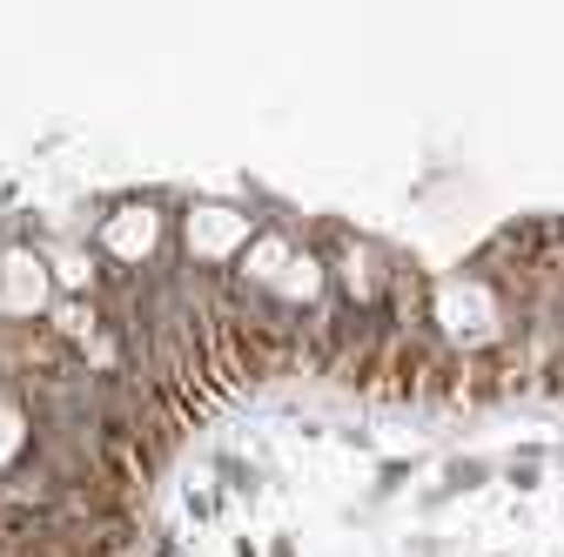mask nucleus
<instances>
[{"instance_id":"obj_1","label":"nucleus","mask_w":564,"mask_h":557,"mask_svg":"<svg viewBox=\"0 0 564 557\" xmlns=\"http://www.w3.org/2000/svg\"><path fill=\"white\" fill-rule=\"evenodd\" d=\"M175 208L182 188H121L101 201V222H95V255L108 275H149L162 262H175Z\"/></svg>"},{"instance_id":"obj_2","label":"nucleus","mask_w":564,"mask_h":557,"mask_svg":"<svg viewBox=\"0 0 564 557\" xmlns=\"http://www.w3.org/2000/svg\"><path fill=\"white\" fill-rule=\"evenodd\" d=\"M256 236H262V216L236 195H182L175 208V262L195 275H229Z\"/></svg>"},{"instance_id":"obj_3","label":"nucleus","mask_w":564,"mask_h":557,"mask_svg":"<svg viewBox=\"0 0 564 557\" xmlns=\"http://www.w3.org/2000/svg\"><path fill=\"white\" fill-rule=\"evenodd\" d=\"M34 457V409L21 390H0V483Z\"/></svg>"},{"instance_id":"obj_4","label":"nucleus","mask_w":564,"mask_h":557,"mask_svg":"<svg viewBox=\"0 0 564 557\" xmlns=\"http://www.w3.org/2000/svg\"><path fill=\"white\" fill-rule=\"evenodd\" d=\"M490 477H498V463H490V457H444V477H437V491L457 504V498H477Z\"/></svg>"},{"instance_id":"obj_5","label":"nucleus","mask_w":564,"mask_h":557,"mask_svg":"<svg viewBox=\"0 0 564 557\" xmlns=\"http://www.w3.org/2000/svg\"><path fill=\"white\" fill-rule=\"evenodd\" d=\"M208 470L223 477V491H236V498H262V470L249 463V457H236V450H208Z\"/></svg>"},{"instance_id":"obj_6","label":"nucleus","mask_w":564,"mask_h":557,"mask_svg":"<svg viewBox=\"0 0 564 557\" xmlns=\"http://www.w3.org/2000/svg\"><path fill=\"white\" fill-rule=\"evenodd\" d=\"M410 477H416V457H383L377 463V483H370V504H390Z\"/></svg>"},{"instance_id":"obj_7","label":"nucleus","mask_w":564,"mask_h":557,"mask_svg":"<svg viewBox=\"0 0 564 557\" xmlns=\"http://www.w3.org/2000/svg\"><path fill=\"white\" fill-rule=\"evenodd\" d=\"M182 511H188L195 524H216V517H223V491H202V483H188V498H182Z\"/></svg>"},{"instance_id":"obj_8","label":"nucleus","mask_w":564,"mask_h":557,"mask_svg":"<svg viewBox=\"0 0 564 557\" xmlns=\"http://www.w3.org/2000/svg\"><path fill=\"white\" fill-rule=\"evenodd\" d=\"M269 557H296V537H275V544H269Z\"/></svg>"},{"instance_id":"obj_9","label":"nucleus","mask_w":564,"mask_h":557,"mask_svg":"<svg viewBox=\"0 0 564 557\" xmlns=\"http://www.w3.org/2000/svg\"><path fill=\"white\" fill-rule=\"evenodd\" d=\"M229 550H236V557H262V550H256V537H236Z\"/></svg>"},{"instance_id":"obj_10","label":"nucleus","mask_w":564,"mask_h":557,"mask_svg":"<svg viewBox=\"0 0 564 557\" xmlns=\"http://www.w3.org/2000/svg\"><path fill=\"white\" fill-rule=\"evenodd\" d=\"M490 557H505V550H490Z\"/></svg>"}]
</instances>
